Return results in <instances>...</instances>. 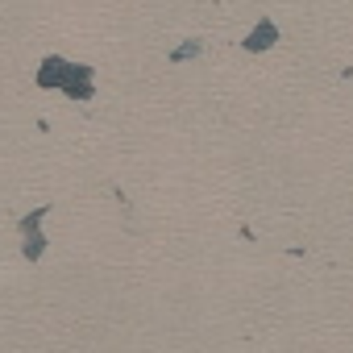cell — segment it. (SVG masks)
<instances>
[{"mask_svg":"<svg viewBox=\"0 0 353 353\" xmlns=\"http://www.w3.org/2000/svg\"><path fill=\"white\" fill-rule=\"evenodd\" d=\"M59 92H63L67 100H75V104H88V100L96 96V71H92L88 63H67V75H63Z\"/></svg>","mask_w":353,"mask_h":353,"instance_id":"1","label":"cell"},{"mask_svg":"<svg viewBox=\"0 0 353 353\" xmlns=\"http://www.w3.org/2000/svg\"><path fill=\"white\" fill-rule=\"evenodd\" d=\"M67 63H71V59H63V54H42V63H38V71H34V88L59 92V83H63V75H67Z\"/></svg>","mask_w":353,"mask_h":353,"instance_id":"2","label":"cell"},{"mask_svg":"<svg viewBox=\"0 0 353 353\" xmlns=\"http://www.w3.org/2000/svg\"><path fill=\"white\" fill-rule=\"evenodd\" d=\"M270 46H279V26H274V21H258V26L241 38V50H250V54H266Z\"/></svg>","mask_w":353,"mask_h":353,"instance_id":"3","label":"cell"},{"mask_svg":"<svg viewBox=\"0 0 353 353\" xmlns=\"http://www.w3.org/2000/svg\"><path fill=\"white\" fill-rule=\"evenodd\" d=\"M50 250V237L42 233V229H34V233H21V258L26 262H42V254Z\"/></svg>","mask_w":353,"mask_h":353,"instance_id":"4","label":"cell"},{"mask_svg":"<svg viewBox=\"0 0 353 353\" xmlns=\"http://www.w3.org/2000/svg\"><path fill=\"white\" fill-rule=\"evenodd\" d=\"M200 54H204V42H200V38H188V42L174 46L166 59H170V63H192V59H200Z\"/></svg>","mask_w":353,"mask_h":353,"instance_id":"5","label":"cell"},{"mask_svg":"<svg viewBox=\"0 0 353 353\" xmlns=\"http://www.w3.org/2000/svg\"><path fill=\"white\" fill-rule=\"evenodd\" d=\"M46 216H50V204H38V208H30V212L17 221V237H21V233H34V229H42V221H46Z\"/></svg>","mask_w":353,"mask_h":353,"instance_id":"6","label":"cell"}]
</instances>
